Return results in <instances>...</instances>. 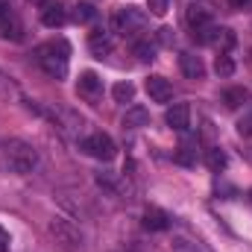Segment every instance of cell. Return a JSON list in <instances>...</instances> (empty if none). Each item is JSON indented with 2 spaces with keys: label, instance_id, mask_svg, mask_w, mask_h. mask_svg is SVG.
<instances>
[{
  "label": "cell",
  "instance_id": "cell-1",
  "mask_svg": "<svg viewBox=\"0 0 252 252\" xmlns=\"http://www.w3.org/2000/svg\"><path fill=\"white\" fill-rule=\"evenodd\" d=\"M0 167L15 176H27L38 167V150L24 138H9L0 144Z\"/></svg>",
  "mask_w": 252,
  "mask_h": 252
},
{
  "label": "cell",
  "instance_id": "cell-2",
  "mask_svg": "<svg viewBox=\"0 0 252 252\" xmlns=\"http://www.w3.org/2000/svg\"><path fill=\"white\" fill-rule=\"evenodd\" d=\"M35 62L41 64V70L50 79H64L67 76V67H70V44L64 38L38 44L35 47Z\"/></svg>",
  "mask_w": 252,
  "mask_h": 252
},
{
  "label": "cell",
  "instance_id": "cell-3",
  "mask_svg": "<svg viewBox=\"0 0 252 252\" xmlns=\"http://www.w3.org/2000/svg\"><path fill=\"white\" fill-rule=\"evenodd\" d=\"M50 235H53L56 244L67 252H76L82 247V232H79L67 217H53V220H50Z\"/></svg>",
  "mask_w": 252,
  "mask_h": 252
},
{
  "label": "cell",
  "instance_id": "cell-4",
  "mask_svg": "<svg viewBox=\"0 0 252 252\" xmlns=\"http://www.w3.org/2000/svg\"><path fill=\"white\" fill-rule=\"evenodd\" d=\"M112 27H115V32H121V35H135V32H141V30L147 27V15H144L141 9H135V6H126V9H121V12L112 18Z\"/></svg>",
  "mask_w": 252,
  "mask_h": 252
},
{
  "label": "cell",
  "instance_id": "cell-5",
  "mask_svg": "<svg viewBox=\"0 0 252 252\" xmlns=\"http://www.w3.org/2000/svg\"><path fill=\"white\" fill-rule=\"evenodd\" d=\"M82 150H85L91 158H100V161H112V158L118 156V147H115V141H112L106 132L88 135V138L82 141Z\"/></svg>",
  "mask_w": 252,
  "mask_h": 252
},
{
  "label": "cell",
  "instance_id": "cell-6",
  "mask_svg": "<svg viewBox=\"0 0 252 252\" xmlns=\"http://www.w3.org/2000/svg\"><path fill=\"white\" fill-rule=\"evenodd\" d=\"M76 94H79L85 103H100V100H103V79H100L94 70H85V73H79Z\"/></svg>",
  "mask_w": 252,
  "mask_h": 252
},
{
  "label": "cell",
  "instance_id": "cell-7",
  "mask_svg": "<svg viewBox=\"0 0 252 252\" xmlns=\"http://www.w3.org/2000/svg\"><path fill=\"white\" fill-rule=\"evenodd\" d=\"M0 35L3 38H12V41L21 38V24H18V18L12 12V3L9 0H0Z\"/></svg>",
  "mask_w": 252,
  "mask_h": 252
},
{
  "label": "cell",
  "instance_id": "cell-8",
  "mask_svg": "<svg viewBox=\"0 0 252 252\" xmlns=\"http://www.w3.org/2000/svg\"><path fill=\"white\" fill-rule=\"evenodd\" d=\"M88 50H91V56H97V59L112 56V50H115V38H112V32H106V30H94V32L88 35Z\"/></svg>",
  "mask_w": 252,
  "mask_h": 252
},
{
  "label": "cell",
  "instance_id": "cell-9",
  "mask_svg": "<svg viewBox=\"0 0 252 252\" xmlns=\"http://www.w3.org/2000/svg\"><path fill=\"white\" fill-rule=\"evenodd\" d=\"M144 88H147V94H150L153 103H170L173 100V85L164 76H150L144 82Z\"/></svg>",
  "mask_w": 252,
  "mask_h": 252
},
{
  "label": "cell",
  "instance_id": "cell-10",
  "mask_svg": "<svg viewBox=\"0 0 252 252\" xmlns=\"http://www.w3.org/2000/svg\"><path fill=\"white\" fill-rule=\"evenodd\" d=\"M0 100H3V103H18V100H24V91H21L18 79H15L9 70H3V67H0Z\"/></svg>",
  "mask_w": 252,
  "mask_h": 252
},
{
  "label": "cell",
  "instance_id": "cell-11",
  "mask_svg": "<svg viewBox=\"0 0 252 252\" xmlns=\"http://www.w3.org/2000/svg\"><path fill=\"white\" fill-rule=\"evenodd\" d=\"M164 121H167L170 129H176V132H188V126H190V106H185V103L170 106V109H167V115H164Z\"/></svg>",
  "mask_w": 252,
  "mask_h": 252
},
{
  "label": "cell",
  "instance_id": "cell-12",
  "mask_svg": "<svg viewBox=\"0 0 252 252\" xmlns=\"http://www.w3.org/2000/svg\"><path fill=\"white\" fill-rule=\"evenodd\" d=\"M185 21H188L190 30L208 27V24H211V6H208V3H190L188 12H185Z\"/></svg>",
  "mask_w": 252,
  "mask_h": 252
},
{
  "label": "cell",
  "instance_id": "cell-13",
  "mask_svg": "<svg viewBox=\"0 0 252 252\" xmlns=\"http://www.w3.org/2000/svg\"><path fill=\"white\" fill-rule=\"evenodd\" d=\"M144 229H150V232H164V229H170V214L161 211V208H156V205H150V208L144 211Z\"/></svg>",
  "mask_w": 252,
  "mask_h": 252
},
{
  "label": "cell",
  "instance_id": "cell-14",
  "mask_svg": "<svg viewBox=\"0 0 252 252\" xmlns=\"http://www.w3.org/2000/svg\"><path fill=\"white\" fill-rule=\"evenodd\" d=\"M67 21V9L62 3H44L41 6V24L44 27H62Z\"/></svg>",
  "mask_w": 252,
  "mask_h": 252
},
{
  "label": "cell",
  "instance_id": "cell-15",
  "mask_svg": "<svg viewBox=\"0 0 252 252\" xmlns=\"http://www.w3.org/2000/svg\"><path fill=\"white\" fill-rule=\"evenodd\" d=\"M179 67H182V73L188 79H202L205 76V64H202L199 56H193V53H182L179 56Z\"/></svg>",
  "mask_w": 252,
  "mask_h": 252
},
{
  "label": "cell",
  "instance_id": "cell-16",
  "mask_svg": "<svg viewBox=\"0 0 252 252\" xmlns=\"http://www.w3.org/2000/svg\"><path fill=\"white\" fill-rule=\"evenodd\" d=\"M121 126H124V129H141V126H150V112L141 109V106H132V109L124 115Z\"/></svg>",
  "mask_w": 252,
  "mask_h": 252
},
{
  "label": "cell",
  "instance_id": "cell-17",
  "mask_svg": "<svg viewBox=\"0 0 252 252\" xmlns=\"http://www.w3.org/2000/svg\"><path fill=\"white\" fill-rule=\"evenodd\" d=\"M223 103H226V109H241L244 103H250V91L247 88H226Z\"/></svg>",
  "mask_w": 252,
  "mask_h": 252
},
{
  "label": "cell",
  "instance_id": "cell-18",
  "mask_svg": "<svg viewBox=\"0 0 252 252\" xmlns=\"http://www.w3.org/2000/svg\"><path fill=\"white\" fill-rule=\"evenodd\" d=\"M205 164H208L214 173H220V170H226L229 158H226V153H223L220 147H208V150H205Z\"/></svg>",
  "mask_w": 252,
  "mask_h": 252
},
{
  "label": "cell",
  "instance_id": "cell-19",
  "mask_svg": "<svg viewBox=\"0 0 252 252\" xmlns=\"http://www.w3.org/2000/svg\"><path fill=\"white\" fill-rule=\"evenodd\" d=\"M112 97H115V103H132L135 100V85L132 82H115V88H112Z\"/></svg>",
  "mask_w": 252,
  "mask_h": 252
},
{
  "label": "cell",
  "instance_id": "cell-20",
  "mask_svg": "<svg viewBox=\"0 0 252 252\" xmlns=\"http://www.w3.org/2000/svg\"><path fill=\"white\" fill-rule=\"evenodd\" d=\"M170 250H173V252H202V247H199L193 238H185V235H173V241H170Z\"/></svg>",
  "mask_w": 252,
  "mask_h": 252
},
{
  "label": "cell",
  "instance_id": "cell-21",
  "mask_svg": "<svg viewBox=\"0 0 252 252\" xmlns=\"http://www.w3.org/2000/svg\"><path fill=\"white\" fill-rule=\"evenodd\" d=\"M94 18H97V9L91 3H76L73 6V21L76 24H91Z\"/></svg>",
  "mask_w": 252,
  "mask_h": 252
},
{
  "label": "cell",
  "instance_id": "cell-22",
  "mask_svg": "<svg viewBox=\"0 0 252 252\" xmlns=\"http://www.w3.org/2000/svg\"><path fill=\"white\" fill-rule=\"evenodd\" d=\"M132 53H135L141 62H150V59H156V44H153V41H135V44H132Z\"/></svg>",
  "mask_w": 252,
  "mask_h": 252
},
{
  "label": "cell",
  "instance_id": "cell-23",
  "mask_svg": "<svg viewBox=\"0 0 252 252\" xmlns=\"http://www.w3.org/2000/svg\"><path fill=\"white\" fill-rule=\"evenodd\" d=\"M214 70H217V76H223V79L232 76V73H235V59H232L229 53H220L217 62H214Z\"/></svg>",
  "mask_w": 252,
  "mask_h": 252
},
{
  "label": "cell",
  "instance_id": "cell-24",
  "mask_svg": "<svg viewBox=\"0 0 252 252\" xmlns=\"http://www.w3.org/2000/svg\"><path fill=\"white\" fill-rule=\"evenodd\" d=\"M196 150H193V144L190 141H182V147H179V153H176V161L179 164H185V167H190L193 161H196V156H193Z\"/></svg>",
  "mask_w": 252,
  "mask_h": 252
},
{
  "label": "cell",
  "instance_id": "cell-25",
  "mask_svg": "<svg viewBox=\"0 0 252 252\" xmlns=\"http://www.w3.org/2000/svg\"><path fill=\"white\" fill-rule=\"evenodd\" d=\"M147 9H150V15L161 18V15H167V9H170V0H147Z\"/></svg>",
  "mask_w": 252,
  "mask_h": 252
},
{
  "label": "cell",
  "instance_id": "cell-26",
  "mask_svg": "<svg viewBox=\"0 0 252 252\" xmlns=\"http://www.w3.org/2000/svg\"><path fill=\"white\" fill-rule=\"evenodd\" d=\"M238 132H241L244 138H250V135H252V109L241 118V121H238Z\"/></svg>",
  "mask_w": 252,
  "mask_h": 252
},
{
  "label": "cell",
  "instance_id": "cell-27",
  "mask_svg": "<svg viewBox=\"0 0 252 252\" xmlns=\"http://www.w3.org/2000/svg\"><path fill=\"white\" fill-rule=\"evenodd\" d=\"M156 38H158V44H173V30L170 27H161Z\"/></svg>",
  "mask_w": 252,
  "mask_h": 252
},
{
  "label": "cell",
  "instance_id": "cell-28",
  "mask_svg": "<svg viewBox=\"0 0 252 252\" xmlns=\"http://www.w3.org/2000/svg\"><path fill=\"white\" fill-rule=\"evenodd\" d=\"M0 252H9V235H6V229H0Z\"/></svg>",
  "mask_w": 252,
  "mask_h": 252
},
{
  "label": "cell",
  "instance_id": "cell-29",
  "mask_svg": "<svg viewBox=\"0 0 252 252\" xmlns=\"http://www.w3.org/2000/svg\"><path fill=\"white\" fill-rule=\"evenodd\" d=\"M229 3H232V6H235V9H244V6H247V3H250V0H229Z\"/></svg>",
  "mask_w": 252,
  "mask_h": 252
},
{
  "label": "cell",
  "instance_id": "cell-30",
  "mask_svg": "<svg viewBox=\"0 0 252 252\" xmlns=\"http://www.w3.org/2000/svg\"><path fill=\"white\" fill-rule=\"evenodd\" d=\"M30 3H38V6H44V3H47V0H30Z\"/></svg>",
  "mask_w": 252,
  "mask_h": 252
},
{
  "label": "cell",
  "instance_id": "cell-31",
  "mask_svg": "<svg viewBox=\"0 0 252 252\" xmlns=\"http://www.w3.org/2000/svg\"><path fill=\"white\" fill-rule=\"evenodd\" d=\"M250 196H252V190H250Z\"/></svg>",
  "mask_w": 252,
  "mask_h": 252
}]
</instances>
